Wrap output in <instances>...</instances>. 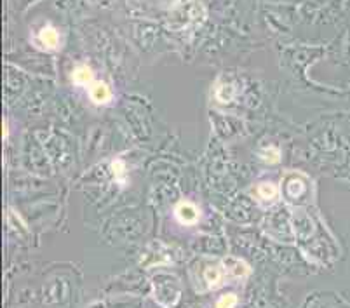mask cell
<instances>
[{
	"label": "cell",
	"mask_w": 350,
	"mask_h": 308,
	"mask_svg": "<svg viewBox=\"0 0 350 308\" xmlns=\"http://www.w3.org/2000/svg\"><path fill=\"white\" fill-rule=\"evenodd\" d=\"M308 181L303 174L289 173L284 179V193L289 200H298L301 197H307Z\"/></svg>",
	"instance_id": "1"
},
{
	"label": "cell",
	"mask_w": 350,
	"mask_h": 308,
	"mask_svg": "<svg viewBox=\"0 0 350 308\" xmlns=\"http://www.w3.org/2000/svg\"><path fill=\"white\" fill-rule=\"evenodd\" d=\"M174 214H176V218H178V221L183 223V225H196L199 221V218H201V213H199L197 206H193L192 202H188V200L180 202L174 209Z\"/></svg>",
	"instance_id": "2"
},
{
	"label": "cell",
	"mask_w": 350,
	"mask_h": 308,
	"mask_svg": "<svg viewBox=\"0 0 350 308\" xmlns=\"http://www.w3.org/2000/svg\"><path fill=\"white\" fill-rule=\"evenodd\" d=\"M91 99L94 101L96 105H105L108 103L110 99H112V91H110V87L106 86L105 82H96L91 86Z\"/></svg>",
	"instance_id": "3"
},
{
	"label": "cell",
	"mask_w": 350,
	"mask_h": 308,
	"mask_svg": "<svg viewBox=\"0 0 350 308\" xmlns=\"http://www.w3.org/2000/svg\"><path fill=\"white\" fill-rule=\"evenodd\" d=\"M38 40H41L47 49H56L57 42H60V37H57V32L52 26H46V28L41 30L38 33Z\"/></svg>",
	"instance_id": "4"
},
{
	"label": "cell",
	"mask_w": 350,
	"mask_h": 308,
	"mask_svg": "<svg viewBox=\"0 0 350 308\" xmlns=\"http://www.w3.org/2000/svg\"><path fill=\"white\" fill-rule=\"evenodd\" d=\"M72 78L77 86H87V84H91V80H92V72L87 65H79V67L73 70Z\"/></svg>",
	"instance_id": "5"
},
{
	"label": "cell",
	"mask_w": 350,
	"mask_h": 308,
	"mask_svg": "<svg viewBox=\"0 0 350 308\" xmlns=\"http://www.w3.org/2000/svg\"><path fill=\"white\" fill-rule=\"evenodd\" d=\"M279 195V188L274 183H260L258 184V197L265 202H274Z\"/></svg>",
	"instance_id": "6"
},
{
	"label": "cell",
	"mask_w": 350,
	"mask_h": 308,
	"mask_svg": "<svg viewBox=\"0 0 350 308\" xmlns=\"http://www.w3.org/2000/svg\"><path fill=\"white\" fill-rule=\"evenodd\" d=\"M204 279L207 280L209 288H218V285L221 284V279H223V272H221V268L211 266V268H207V270H206Z\"/></svg>",
	"instance_id": "7"
},
{
	"label": "cell",
	"mask_w": 350,
	"mask_h": 308,
	"mask_svg": "<svg viewBox=\"0 0 350 308\" xmlns=\"http://www.w3.org/2000/svg\"><path fill=\"white\" fill-rule=\"evenodd\" d=\"M281 155V152L277 150L276 147H268L265 148V150H261V158H263L265 162H268V164H276V162H279V157Z\"/></svg>",
	"instance_id": "8"
},
{
	"label": "cell",
	"mask_w": 350,
	"mask_h": 308,
	"mask_svg": "<svg viewBox=\"0 0 350 308\" xmlns=\"http://www.w3.org/2000/svg\"><path fill=\"white\" fill-rule=\"evenodd\" d=\"M237 305V296L234 293L225 294L223 298H220V301L216 303V308H236Z\"/></svg>",
	"instance_id": "9"
},
{
	"label": "cell",
	"mask_w": 350,
	"mask_h": 308,
	"mask_svg": "<svg viewBox=\"0 0 350 308\" xmlns=\"http://www.w3.org/2000/svg\"><path fill=\"white\" fill-rule=\"evenodd\" d=\"M234 261V266H228V270L232 272L234 277H244L247 274V266L246 263L239 261V259H232Z\"/></svg>",
	"instance_id": "10"
},
{
	"label": "cell",
	"mask_w": 350,
	"mask_h": 308,
	"mask_svg": "<svg viewBox=\"0 0 350 308\" xmlns=\"http://www.w3.org/2000/svg\"><path fill=\"white\" fill-rule=\"evenodd\" d=\"M112 167H113L115 176H122L124 174V162L122 160H115L112 164Z\"/></svg>",
	"instance_id": "11"
}]
</instances>
